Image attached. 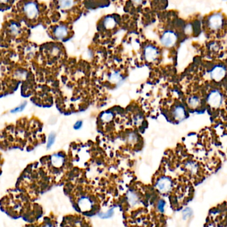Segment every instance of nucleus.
Returning a JSON list of instances; mask_svg holds the SVG:
<instances>
[{
    "mask_svg": "<svg viewBox=\"0 0 227 227\" xmlns=\"http://www.w3.org/2000/svg\"><path fill=\"white\" fill-rule=\"evenodd\" d=\"M225 98L222 92L216 88L209 91L207 97V102L211 108L218 109L222 106Z\"/></svg>",
    "mask_w": 227,
    "mask_h": 227,
    "instance_id": "f257e3e1",
    "label": "nucleus"
},
{
    "mask_svg": "<svg viewBox=\"0 0 227 227\" xmlns=\"http://www.w3.org/2000/svg\"><path fill=\"white\" fill-rule=\"evenodd\" d=\"M225 25V18L221 13L217 12L209 15L207 19V25L211 31L217 32L222 29Z\"/></svg>",
    "mask_w": 227,
    "mask_h": 227,
    "instance_id": "f03ea898",
    "label": "nucleus"
},
{
    "mask_svg": "<svg viewBox=\"0 0 227 227\" xmlns=\"http://www.w3.org/2000/svg\"><path fill=\"white\" fill-rule=\"evenodd\" d=\"M226 73L227 70L225 66L222 64H217L209 71V76L213 81L220 82L226 77Z\"/></svg>",
    "mask_w": 227,
    "mask_h": 227,
    "instance_id": "7ed1b4c3",
    "label": "nucleus"
},
{
    "mask_svg": "<svg viewBox=\"0 0 227 227\" xmlns=\"http://www.w3.org/2000/svg\"><path fill=\"white\" fill-rule=\"evenodd\" d=\"M23 11L25 16L31 20H35L39 16V7L35 2H27L23 7Z\"/></svg>",
    "mask_w": 227,
    "mask_h": 227,
    "instance_id": "20e7f679",
    "label": "nucleus"
},
{
    "mask_svg": "<svg viewBox=\"0 0 227 227\" xmlns=\"http://www.w3.org/2000/svg\"><path fill=\"white\" fill-rule=\"evenodd\" d=\"M178 40V36L172 31H165L161 36V43L166 47H171L174 46Z\"/></svg>",
    "mask_w": 227,
    "mask_h": 227,
    "instance_id": "39448f33",
    "label": "nucleus"
},
{
    "mask_svg": "<svg viewBox=\"0 0 227 227\" xmlns=\"http://www.w3.org/2000/svg\"><path fill=\"white\" fill-rule=\"evenodd\" d=\"M185 168L186 171L189 173V174L191 176L199 175L201 171V166L197 161L194 160L187 161L185 164Z\"/></svg>",
    "mask_w": 227,
    "mask_h": 227,
    "instance_id": "423d86ee",
    "label": "nucleus"
},
{
    "mask_svg": "<svg viewBox=\"0 0 227 227\" xmlns=\"http://www.w3.org/2000/svg\"><path fill=\"white\" fill-rule=\"evenodd\" d=\"M156 187L161 193H166L171 189L172 181L168 178H162L157 181Z\"/></svg>",
    "mask_w": 227,
    "mask_h": 227,
    "instance_id": "0eeeda50",
    "label": "nucleus"
},
{
    "mask_svg": "<svg viewBox=\"0 0 227 227\" xmlns=\"http://www.w3.org/2000/svg\"><path fill=\"white\" fill-rule=\"evenodd\" d=\"M144 57L146 60L148 62H153L156 60L158 57L157 49L152 45L147 46L144 50Z\"/></svg>",
    "mask_w": 227,
    "mask_h": 227,
    "instance_id": "6e6552de",
    "label": "nucleus"
},
{
    "mask_svg": "<svg viewBox=\"0 0 227 227\" xmlns=\"http://www.w3.org/2000/svg\"><path fill=\"white\" fill-rule=\"evenodd\" d=\"M53 33L57 39H63L68 35V29L66 25H59L56 27Z\"/></svg>",
    "mask_w": 227,
    "mask_h": 227,
    "instance_id": "1a4fd4ad",
    "label": "nucleus"
},
{
    "mask_svg": "<svg viewBox=\"0 0 227 227\" xmlns=\"http://www.w3.org/2000/svg\"><path fill=\"white\" fill-rule=\"evenodd\" d=\"M187 104L190 108H198L201 105V98L198 95H191L187 99Z\"/></svg>",
    "mask_w": 227,
    "mask_h": 227,
    "instance_id": "9d476101",
    "label": "nucleus"
},
{
    "mask_svg": "<svg viewBox=\"0 0 227 227\" xmlns=\"http://www.w3.org/2000/svg\"><path fill=\"white\" fill-rule=\"evenodd\" d=\"M173 115L176 120H182L186 117V111L182 106H176L173 111Z\"/></svg>",
    "mask_w": 227,
    "mask_h": 227,
    "instance_id": "9b49d317",
    "label": "nucleus"
},
{
    "mask_svg": "<svg viewBox=\"0 0 227 227\" xmlns=\"http://www.w3.org/2000/svg\"><path fill=\"white\" fill-rule=\"evenodd\" d=\"M79 207L83 212H86L91 209L92 202L88 197H82L79 200Z\"/></svg>",
    "mask_w": 227,
    "mask_h": 227,
    "instance_id": "f8f14e48",
    "label": "nucleus"
},
{
    "mask_svg": "<svg viewBox=\"0 0 227 227\" xmlns=\"http://www.w3.org/2000/svg\"><path fill=\"white\" fill-rule=\"evenodd\" d=\"M64 157L59 153L53 154L51 157V162L53 166L55 167H60L64 163Z\"/></svg>",
    "mask_w": 227,
    "mask_h": 227,
    "instance_id": "ddd939ff",
    "label": "nucleus"
},
{
    "mask_svg": "<svg viewBox=\"0 0 227 227\" xmlns=\"http://www.w3.org/2000/svg\"><path fill=\"white\" fill-rule=\"evenodd\" d=\"M8 31L12 37H17L21 33V27L16 23H11L9 26Z\"/></svg>",
    "mask_w": 227,
    "mask_h": 227,
    "instance_id": "4468645a",
    "label": "nucleus"
},
{
    "mask_svg": "<svg viewBox=\"0 0 227 227\" xmlns=\"http://www.w3.org/2000/svg\"><path fill=\"white\" fill-rule=\"evenodd\" d=\"M127 199L130 205L132 207L137 205L139 204V198L136 193H134L132 191H129L127 194Z\"/></svg>",
    "mask_w": 227,
    "mask_h": 227,
    "instance_id": "2eb2a0df",
    "label": "nucleus"
},
{
    "mask_svg": "<svg viewBox=\"0 0 227 227\" xmlns=\"http://www.w3.org/2000/svg\"><path fill=\"white\" fill-rule=\"evenodd\" d=\"M75 0H58V4L60 8L63 10L71 9L74 5Z\"/></svg>",
    "mask_w": 227,
    "mask_h": 227,
    "instance_id": "dca6fc26",
    "label": "nucleus"
},
{
    "mask_svg": "<svg viewBox=\"0 0 227 227\" xmlns=\"http://www.w3.org/2000/svg\"><path fill=\"white\" fill-rule=\"evenodd\" d=\"M116 25V21L115 20L114 17L112 16L107 17L104 20V26L106 29H112Z\"/></svg>",
    "mask_w": 227,
    "mask_h": 227,
    "instance_id": "f3484780",
    "label": "nucleus"
},
{
    "mask_svg": "<svg viewBox=\"0 0 227 227\" xmlns=\"http://www.w3.org/2000/svg\"><path fill=\"white\" fill-rule=\"evenodd\" d=\"M35 47H34L33 45H27V47L25 48L24 50V53L27 59H31L35 55Z\"/></svg>",
    "mask_w": 227,
    "mask_h": 227,
    "instance_id": "a211bd4d",
    "label": "nucleus"
},
{
    "mask_svg": "<svg viewBox=\"0 0 227 227\" xmlns=\"http://www.w3.org/2000/svg\"><path fill=\"white\" fill-rule=\"evenodd\" d=\"M14 76L19 80H25L27 76V71L24 69H18L15 72Z\"/></svg>",
    "mask_w": 227,
    "mask_h": 227,
    "instance_id": "6ab92c4d",
    "label": "nucleus"
},
{
    "mask_svg": "<svg viewBox=\"0 0 227 227\" xmlns=\"http://www.w3.org/2000/svg\"><path fill=\"white\" fill-rule=\"evenodd\" d=\"M209 51L213 53V54H217L219 51H220L221 49V45L219 44L218 42L214 41L213 43H211L209 45Z\"/></svg>",
    "mask_w": 227,
    "mask_h": 227,
    "instance_id": "aec40b11",
    "label": "nucleus"
},
{
    "mask_svg": "<svg viewBox=\"0 0 227 227\" xmlns=\"http://www.w3.org/2000/svg\"><path fill=\"white\" fill-rule=\"evenodd\" d=\"M122 79V77L121 75L118 72L112 73L109 77V80L113 83H118L119 82L121 81Z\"/></svg>",
    "mask_w": 227,
    "mask_h": 227,
    "instance_id": "412c9836",
    "label": "nucleus"
},
{
    "mask_svg": "<svg viewBox=\"0 0 227 227\" xmlns=\"http://www.w3.org/2000/svg\"><path fill=\"white\" fill-rule=\"evenodd\" d=\"M113 114L111 112H105L102 114L101 119L103 122H110V121L112 120L113 119Z\"/></svg>",
    "mask_w": 227,
    "mask_h": 227,
    "instance_id": "4be33fe9",
    "label": "nucleus"
},
{
    "mask_svg": "<svg viewBox=\"0 0 227 227\" xmlns=\"http://www.w3.org/2000/svg\"><path fill=\"white\" fill-rule=\"evenodd\" d=\"M27 105V102H23L22 104H21L20 106H18L17 107L15 108L12 109L11 110V112L12 114H15V113H17V112H22L23 110H24L25 109V108Z\"/></svg>",
    "mask_w": 227,
    "mask_h": 227,
    "instance_id": "5701e85b",
    "label": "nucleus"
},
{
    "mask_svg": "<svg viewBox=\"0 0 227 227\" xmlns=\"http://www.w3.org/2000/svg\"><path fill=\"white\" fill-rule=\"evenodd\" d=\"M55 134L51 133L50 134L49 137H48V140H47V148L49 149L50 148H51V146L53 145V144L55 143Z\"/></svg>",
    "mask_w": 227,
    "mask_h": 227,
    "instance_id": "b1692460",
    "label": "nucleus"
},
{
    "mask_svg": "<svg viewBox=\"0 0 227 227\" xmlns=\"http://www.w3.org/2000/svg\"><path fill=\"white\" fill-rule=\"evenodd\" d=\"M192 214H193V211H192L191 209H190V208H186L183 211V218L184 220H187V218H190Z\"/></svg>",
    "mask_w": 227,
    "mask_h": 227,
    "instance_id": "393cba45",
    "label": "nucleus"
},
{
    "mask_svg": "<svg viewBox=\"0 0 227 227\" xmlns=\"http://www.w3.org/2000/svg\"><path fill=\"white\" fill-rule=\"evenodd\" d=\"M143 121H144V118L140 114L136 115V116L134 118V124L136 126L141 125L142 124V122H143Z\"/></svg>",
    "mask_w": 227,
    "mask_h": 227,
    "instance_id": "a878e982",
    "label": "nucleus"
},
{
    "mask_svg": "<svg viewBox=\"0 0 227 227\" xmlns=\"http://www.w3.org/2000/svg\"><path fill=\"white\" fill-rule=\"evenodd\" d=\"M128 141L130 144L136 143L137 140V137L135 134H130L128 136Z\"/></svg>",
    "mask_w": 227,
    "mask_h": 227,
    "instance_id": "bb28decb",
    "label": "nucleus"
},
{
    "mask_svg": "<svg viewBox=\"0 0 227 227\" xmlns=\"http://www.w3.org/2000/svg\"><path fill=\"white\" fill-rule=\"evenodd\" d=\"M60 52V49L59 47H53L51 49V54L53 56H57L58 55Z\"/></svg>",
    "mask_w": 227,
    "mask_h": 227,
    "instance_id": "cd10ccee",
    "label": "nucleus"
},
{
    "mask_svg": "<svg viewBox=\"0 0 227 227\" xmlns=\"http://www.w3.org/2000/svg\"><path fill=\"white\" fill-rule=\"evenodd\" d=\"M112 214H113V209H111L109 211H108L106 214H100V216H101L102 218H108V217H111Z\"/></svg>",
    "mask_w": 227,
    "mask_h": 227,
    "instance_id": "c85d7f7f",
    "label": "nucleus"
},
{
    "mask_svg": "<svg viewBox=\"0 0 227 227\" xmlns=\"http://www.w3.org/2000/svg\"><path fill=\"white\" fill-rule=\"evenodd\" d=\"M82 121H77L76 123L75 124L74 126V128L76 129V130H78V129H80V128L82 127Z\"/></svg>",
    "mask_w": 227,
    "mask_h": 227,
    "instance_id": "c756f323",
    "label": "nucleus"
},
{
    "mask_svg": "<svg viewBox=\"0 0 227 227\" xmlns=\"http://www.w3.org/2000/svg\"><path fill=\"white\" fill-rule=\"evenodd\" d=\"M143 2V0H132V2L136 5H140Z\"/></svg>",
    "mask_w": 227,
    "mask_h": 227,
    "instance_id": "7c9ffc66",
    "label": "nucleus"
},
{
    "mask_svg": "<svg viewBox=\"0 0 227 227\" xmlns=\"http://www.w3.org/2000/svg\"><path fill=\"white\" fill-rule=\"evenodd\" d=\"M9 0H0V3L1 4H6V3H8Z\"/></svg>",
    "mask_w": 227,
    "mask_h": 227,
    "instance_id": "2f4dec72",
    "label": "nucleus"
},
{
    "mask_svg": "<svg viewBox=\"0 0 227 227\" xmlns=\"http://www.w3.org/2000/svg\"><path fill=\"white\" fill-rule=\"evenodd\" d=\"M43 227H54L51 224H46Z\"/></svg>",
    "mask_w": 227,
    "mask_h": 227,
    "instance_id": "473e14b6",
    "label": "nucleus"
}]
</instances>
